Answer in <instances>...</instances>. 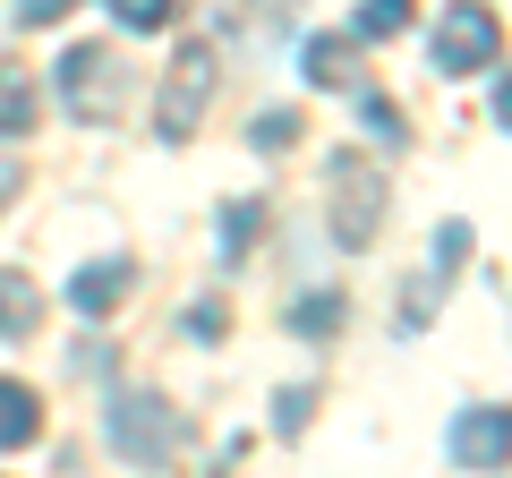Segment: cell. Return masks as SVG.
Masks as SVG:
<instances>
[{
	"instance_id": "obj_3",
	"label": "cell",
	"mask_w": 512,
	"mask_h": 478,
	"mask_svg": "<svg viewBox=\"0 0 512 478\" xmlns=\"http://www.w3.org/2000/svg\"><path fill=\"white\" fill-rule=\"evenodd\" d=\"M384 222V171L367 154H333V239L342 248H367Z\"/></svg>"
},
{
	"instance_id": "obj_12",
	"label": "cell",
	"mask_w": 512,
	"mask_h": 478,
	"mask_svg": "<svg viewBox=\"0 0 512 478\" xmlns=\"http://www.w3.org/2000/svg\"><path fill=\"white\" fill-rule=\"evenodd\" d=\"M342 316H350V299H342V291H325V299H299V308H291V333H308V342H325V333L342 325Z\"/></svg>"
},
{
	"instance_id": "obj_14",
	"label": "cell",
	"mask_w": 512,
	"mask_h": 478,
	"mask_svg": "<svg viewBox=\"0 0 512 478\" xmlns=\"http://www.w3.org/2000/svg\"><path fill=\"white\" fill-rule=\"evenodd\" d=\"M410 26V0H359V35L376 43V35H402Z\"/></svg>"
},
{
	"instance_id": "obj_10",
	"label": "cell",
	"mask_w": 512,
	"mask_h": 478,
	"mask_svg": "<svg viewBox=\"0 0 512 478\" xmlns=\"http://www.w3.org/2000/svg\"><path fill=\"white\" fill-rule=\"evenodd\" d=\"M350 77H359V43L316 35V43H308V86H350Z\"/></svg>"
},
{
	"instance_id": "obj_17",
	"label": "cell",
	"mask_w": 512,
	"mask_h": 478,
	"mask_svg": "<svg viewBox=\"0 0 512 478\" xmlns=\"http://www.w3.org/2000/svg\"><path fill=\"white\" fill-rule=\"evenodd\" d=\"M222 325H231V308H222V299H197V308H188V333H197V342H214Z\"/></svg>"
},
{
	"instance_id": "obj_18",
	"label": "cell",
	"mask_w": 512,
	"mask_h": 478,
	"mask_svg": "<svg viewBox=\"0 0 512 478\" xmlns=\"http://www.w3.org/2000/svg\"><path fill=\"white\" fill-rule=\"evenodd\" d=\"M367 129H376L384 146H402V137H410V129H402V111H393V103H376V94H367Z\"/></svg>"
},
{
	"instance_id": "obj_21",
	"label": "cell",
	"mask_w": 512,
	"mask_h": 478,
	"mask_svg": "<svg viewBox=\"0 0 512 478\" xmlns=\"http://www.w3.org/2000/svg\"><path fill=\"white\" fill-rule=\"evenodd\" d=\"M18 188H26V171L9 163V154H0V214H9V197H18Z\"/></svg>"
},
{
	"instance_id": "obj_20",
	"label": "cell",
	"mask_w": 512,
	"mask_h": 478,
	"mask_svg": "<svg viewBox=\"0 0 512 478\" xmlns=\"http://www.w3.org/2000/svg\"><path fill=\"white\" fill-rule=\"evenodd\" d=\"M77 0H18V26H52V18H69Z\"/></svg>"
},
{
	"instance_id": "obj_13",
	"label": "cell",
	"mask_w": 512,
	"mask_h": 478,
	"mask_svg": "<svg viewBox=\"0 0 512 478\" xmlns=\"http://www.w3.org/2000/svg\"><path fill=\"white\" fill-rule=\"evenodd\" d=\"M299 129H308V120H299V111H256V129H248V146H256V154H291V146H299Z\"/></svg>"
},
{
	"instance_id": "obj_19",
	"label": "cell",
	"mask_w": 512,
	"mask_h": 478,
	"mask_svg": "<svg viewBox=\"0 0 512 478\" xmlns=\"http://www.w3.org/2000/svg\"><path fill=\"white\" fill-rule=\"evenodd\" d=\"M308 402H316L308 385H291V393H282V410H274V419H282V436H299V427H308Z\"/></svg>"
},
{
	"instance_id": "obj_1",
	"label": "cell",
	"mask_w": 512,
	"mask_h": 478,
	"mask_svg": "<svg viewBox=\"0 0 512 478\" xmlns=\"http://www.w3.org/2000/svg\"><path fill=\"white\" fill-rule=\"evenodd\" d=\"M60 103L86 120V129H111L128 103V60L111 52V43H77V52H60Z\"/></svg>"
},
{
	"instance_id": "obj_16",
	"label": "cell",
	"mask_w": 512,
	"mask_h": 478,
	"mask_svg": "<svg viewBox=\"0 0 512 478\" xmlns=\"http://www.w3.org/2000/svg\"><path fill=\"white\" fill-rule=\"evenodd\" d=\"M111 9H120V26H137V35H154V26L180 18V0H111Z\"/></svg>"
},
{
	"instance_id": "obj_2",
	"label": "cell",
	"mask_w": 512,
	"mask_h": 478,
	"mask_svg": "<svg viewBox=\"0 0 512 478\" xmlns=\"http://www.w3.org/2000/svg\"><path fill=\"white\" fill-rule=\"evenodd\" d=\"M214 86H222V60H214V43H188L180 60H171V77H163V103H154V129L180 146V137H197V120H205V103H214Z\"/></svg>"
},
{
	"instance_id": "obj_8",
	"label": "cell",
	"mask_w": 512,
	"mask_h": 478,
	"mask_svg": "<svg viewBox=\"0 0 512 478\" xmlns=\"http://www.w3.org/2000/svg\"><path fill=\"white\" fill-rule=\"evenodd\" d=\"M35 316H43V291L18 274V265H0V342H26Z\"/></svg>"
},
{
	"instance_id": "obj_9",
	"label": "cell",
	"mask_w": 512,
	"mask_h": 478,
	"mask_svg": "<svg viewBox=\"0 0 512 478\" xmlns=\"http://www.w3.org/2000/svg\"><path fill=\"white\" fill-rule=\"evenodd\" d=\"M35 436H43L35 393H26V385H0V453H18V444H35Z\"/></svg>"
},
{
	"instance_id": "obj_15",
	"label": "cell",
	"mask_w": 512,
	"mask_h": 478,
	"mask_svg": "<svg viewBox=\"0 0 512 478\" xmlns=\"http://www.w3.org/2000/svg\"><path fill=\"white\" fill-rule=\"evenodd\" d=\"M248 239H256V205L239 197V205H222V257L239 265V257H248Z\"/></svg>"
},
{
	"instance_id": "obj_7",
	"label": "cell",
	"mask_w": 512,
	"mask_h": 478,
	"mask_svg": "<svg viewBox=\"0 0 512 478\" xmlns=\"http://www.w3.org/2000/svg\"><path fill=\"white\" fill-rule=\"evenodd\" d=\"M128 291H137V265L103 257V265H86V274L69 282V308H77V316H111V308H120Z\"/></svg>"
},
{
	"instance_id": "obj_6",
	"label": "cell",
	"mask_w": 512,
	"mask_h": 478,
	"mask_svg": "<svg viewBox=\"0 0 512 478\" xmlns=\"http://www.w3.org/2000/svg\"><path fill=\"white\" fill-rule=\"evenodd\" d=\"M504 453H512V419H504V402H478L470 419L453 427V461H461V470H504Z\"/></svg>"
},
{
	"instance_id": "obj_5",
	"label": "cell",
	"mask_w": 512,
	"mask_h": 478,
	"mask_svg": "<svg viewBox=\"0 0 512 478\" xmlns=\"http://www.w3.org/2000/svg\"><path fill=\"white\" fill-rule=\"evenodd\" d=\"M111 444L137 461H171V444H180V410H163L154 393H128L120 410H111Z\"/></svg>"
},
{
	"instance_id": "obj_11",
	"label": "cell",
	"mask_w": 512,
	"mask_h": 478,
	"mask_svg": "<svg viewBox=\"0 0 512 478\" xmlns=\"http://www.w3.org/2000/svg\"><path fill=\"white\" fill-rule=\"evenodd\" d=\"M18 129H35V86H26L18 60H0V137H18Z\"/></svg>"
},
{
	"instance_id": "obj_4",
	"label": "cell",
	"mask_w": 512,
	"mask_h": 478,
	"mask_svg": "<svg viewBox=\"0 0 512 478\" xmlns=\"http://www.w3.org/2000/svg\"><path fill=\"white\" fill-rule=\"evenodd\" d=\"M495 52H504V26H495L487 0H453L436 26V69L444 77H470V69H495Z\"/></svg>"
}]
</instances>
